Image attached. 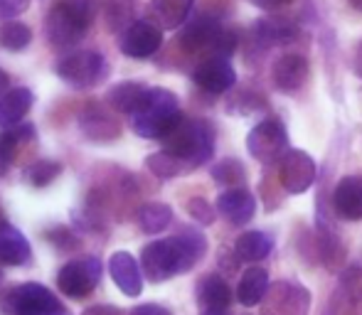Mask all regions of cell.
Returning a JSON list of instances; mask_svg holds the SVG:
<instances>
[{"instance_id":"cell-36","label":"cell","mask_w":362,"mask_h":315,"mask_svg":"<svg viewBox=\"0 0 362 315\" xmlns=\"http://www.w3.org/2000/svg\"><path fill=\"white\" fill-rule=\"evenodd\" d=\"M30 8V0H0V20H13Z\"/></svg>"},{"instance_id":"cell-15","label":"cell","mask_w":362,"mask_h":315,"mask_svg":"<svg viewBox=\"0 0 362 315\" xmlns=\"http://www.w3.org/2000/svg\"><path fill=\"white\" fill-rule=\"evenodd\" d=\"M109 273L124 296H141V291H144V273H141L139 261L129 251H114V256L109 258Z\"/></svg>"},{"instance_id":"cell-31","label":"cell","mask_w":362,"mask_h":315,"mask_svg":"<svg viewBox=\"0 0 362 315\" xmlns=\"http://www.w3.org/2000/svg\"><path fill=\"white\" fill-rule=\"evenodd\" d=\"M146 165H148V170H151L156 177H160V180H173V177L180 175V172L185 170V165H182V162L177 160L175 155L165 153V150L148 155Z\"/></svg>"},{"instance_id":"cell-10","label":"cell","mask_w":362,"mask_h":315,"mask_svg":"<svg viewBox=\"0 0 362 315\" xmlns=\"http://www.w3.org/2000/svg\"><path fill=\"white\" fill-rule=\"evenodd\" d=\"M279 180L288 195H300L315 182V162L305 150L288 148L279 162Z\"/></svg>"},{"instance_id":"cell-6","label":"cell","mask_w":362,"mask_h":315,"mask_svg":"<svg viewBox=\"0 0 362 315\" xmlns=\"http://www.w3.org/2000/svg\"><path fill=\"white\" fill-rule=\"evenodd\" d=\"M141 268H144V276L153 283H163L175 273H185L187 266L175 237L146 244L141 251Z\"/></svg>"},{"instance_id":"cell-7","label":"cell","mask_w":362,"mask_h":315,"mask_svg":"<svg viewBox=\"0 0 362 315\" xmlns=\"http://www.w3.org/2000/svg\"><path fill=\"white\" fill-rule=\"evenodd\" d=\"M101 273H104V263L99 256H81L74 261L64 263L57 273V288L59 293L81 301L86 298L101 281Z\"/></svg>"},{"instance_id":"cell-26","label":"cell","mask_w":362,"mask_h":315,"mask_svg":"<svg viewBox=\"0 0 362 315\" xmlns=\"http://www.w3.org/2000/svg\"><path fill=\"white\" fill-rule=\"evenodd\" d=\"M274 249V239L267 232H244L242 237L234 244V254H237L239 261H262L272 254Z\"/></svg>"},{"instance_id":"cell-29","label":"cell","mask_w":362,"mask_h":315,"mask_svg":"<svg viewBox=\"0 0 362 315\" xmlns=\"http://www.w3.org/2000/svg\"><path fill=\"white\" fill-rule=\"evenodd\" d=\"M62 175V162L59 160H49V158H42V160H35L33 165H28L25 170V180L33 187H47L52 185L57 177Z\"/></svg>"},{"instance_id":"cell-40","label":"cell","mask_w":362,"mask_h":315,"mask_svg":"<svg viewBox=\"0 0 362 315\" xmlns=\"http://www.w3.org/2000/svg\"><path fill=\"white\" fill-rule=\"evenodd\" d=\"M8 86H10V77L3 72V69H0V96H3L5 91H8Z\"/></svg>"},{"instance_id":"cell-1","label":"cell","mask_w":362,"mask_h":315,"mask_svg":"<svg viewBox=\"0 0 362 315\" xmlns=\"http://www.w3.org/2000/svg\"><path fill=\"white\" fill-rule=\"evenodd\" d=\"M163 150L175 155L185 170L200 167L215 153V129L202 119H190L182 114L170 131L163 136Z\"/></svg>"},{"instance_id":"cell-42","label":"cell","mask_w":362,"mask_h":315,"mask_svg":"<svg viewBox=\"0 0 362 315\" xmlns=\"http://www.w3.org/2000/svg\"><path fill=\"white\" fill-rule=\"evenodd\" d=\"M350 5H353L355 10H360V13H362V0H350Z\"/></svg>"},{"instance_id":"cell-34","label":"cell","mask_w":362,"mask_h":315,"mask_svg":"<svg viewBox=\"0 0 362 315\" xmlns=\"http://www.w3.org/2000/svg\"><path fill=\"white\" fill-rule=\"evenodd\" d=\"M187 215L205 227H210L212 222H215V210H212L210 202L202 200V197H192V200L187 202Z\"/></svg>"},{"instance_id":"cell-24","label":"cell","mask_w":362,"mask_h":315,"mask_svg":"<svg viewBox=\"0 0 362 315\" xmlns=\"http://www.w3.org/2000/svg\"><path fill=\"white\" fill-rule=\"evenodd\" d=\"M79 129L89 136L91 141H109L119 136V124L116 119H111L104 109H86L79 116Z\"/></svg>"},{"instance_id":"cell-37","label":"cell","mask_w":362,"mask_h":315,"mask_svg":"<svg viewBox=\"0 0 362 315\" xmlns=\"http://www.w3.org/2000/svg\"><path fill=\"white\" fill-rule=\"evenodd\" d=\"M129 315H170V311L158 303H144V306H136Z\"/></svg>"},{"instance_id":"cell-8","label":"cell","mask_w":362,"mask_h":315,"mask_svg":"<svg viewBox=\"0 0 362 315\" xmlns=\"http://www.w3.org/2000/svg\"><path fill=\"white\" fill-rule=\"evenodd\" d=\"M286 145H288L286 126L279 119L259 121L247 136V150L252 153V158L264 162V165H269L274 160H281V155L286 153Z\"/></svg>"},{"instance_id":"cell-22","label":"cell","mask_w":362,"mask_h":315,"mask_svg":"<svg viewBox=\"0 0 362 315\" xmlns=\"http://www.w3.org/2000/svg\"><path fill=\"white\" fill-rule=\"evenodd\" d=\"M269 271L262 266H249L247 271L242 273V281L237 286V301L247 308H254L264 301L269 291Z\"/></svg>"},{"instance_id":"cell-5","label":"cell","mask_w":362,"mask_h":315,"mask_svg":"<svg viewBox=\"0 0 362 315\" xmlns=\"http://www.w3.org/2000/svg\"><path fill=\"white\" fill-rule=\"evenodd\" d=\"M54 72L64 84L74 86V89H89V86L101 84V79L109 74V64H106V57L101 52L81 49V52L67 54L64 59H59Z\"/></svg>"},{"instance_id":"cell-4","label":"cell","mask_w":362,"mask_h":315,"mask_svg":"<svg viewBox=\"0 0 362 315\" xmlns=\"http://www.w3.org/2000/svg\"><path fill=\"white\" fill-rule=\"evenodd\" d=\"M3 315H69L67 306L42 283H20L0 298Z\"/></svg>"},{"instance_id":"cell-3","label":"cell","mask_w":362,"mask_h":315,"mask_svg":"<svg viewBox=\"0 0 362 315\" xmlns=\"http://www.w3.org/2000/svg\"><path fill=\"white\" fill-rule=\"evenodd\" d=\"M91 0H59L45 20V35L49 47L69 49L86 37L91 25Z\"/></svg>"},{"instance_id":"cell-32","label":"cell","mask_w":362,"mask_h":315,"mask_svg":"<svg viewBox=\"0 0 362 315\" xmlns=\"http://www.w3.org/2000/svg\"><path fill=\"white\" fill-rule=\"evenodd\" d=\"M244 175H247V170H244L242 162L234 160V158H224V160H219L212 165V177H215L219 185L242 187Z\"/></svg>"},{"instance_id":"cell-30","label":"cell","mask_w":362,"mask_h":315,"mask_svg":"<svg viewBox=\"0 0 362 315\" xmlns=\"http://www.w3.org/2000/svg\"><path fill=\"white\" fill-rule=\"evenodd\" d=\"M33 42V30L28 25L18 23V20H10L0 28V47L10 49V52H20L28 44Z\"/></svg>"},{"instance_id":"cell-17","label":"cell","mask_w":362,"mask_h":315,"mask_svg":"<svg viewBox=\"0 0 362 315\" xmlns=\"http://www.w3.org/2000/svg\"><path fill=\"white\" fill-rule=\"evenodd\" d=\"M222 30L224 28L215 18H210V15H197L195 20L185 23V28H182V32H180V44L185 49H190V52H195V49H212Z\"/></svg>"},{"instance_id":"cell-14","label":"cell","mask_w":362,"mask_h":315,"mask_svg":"<svg viewBox=\"0 0 362 315\" xmlns=\"http://www.w3.org/2000/svg\"><path fill=\"white\" fill-rule=\"evenodd\" d=\"M217 212L234 227H242L252 222L257 215V200L249 190L244 187H227L222 195L217 197Z\"/></svg>"},{"instance_id":"cell-38","label":"cell","mask_w":362,"mask_h":315,"mask_svg":"<svg viewBox=\"0 0 362 315\" xmlns=\"http://www.w3.org/2000/svg\"><path fill=\"white\" fill-rule=\"evenodd\" d=\"M81 315H129V313H124L116 306H91V308H86Z\"/></svg>"},{"instance_id":"cell-39","label":"cell","mask_w":362,"mask_h":315,"mask_svg":"<svg viewBox=\"0 0 362 315\" xmlns=\"http://www.w3.org/2000/svg\"><path fill=\"white\" fill-rule=\"evenodd\" d=\"M252 3L264 10H279V8H284V5H288L291 0H252Z\"/></svg>"},{"instance_id":"cell-27","label":"cell","mask_w":362,"mask_h":315,"mask_svg":"<svg viewBox=\"0 0 362 315\" xmlns=\"http://www.w3.org/2000/svg\"><path fill=\"white\" fill-rule=\"evenodd\" d=\"M136 222H139L141 232L146 234H160L170 227L173 222V210L163 202H146L136 212Z\"/></svg>"},{"instance_id":"cell-41","label":"cell","mask_w":362,"mask_h":315,"mask_svg":"<svg viewBox=\"0 0 362 315\" xmlns=\"http://www.w3.org/2000/svg\"><path fill=\"white\" fill-rule=\"evenodd\" d=\"M355 57H358V64H362V42L358 44V49H355Z\"/></svg>"},{"instance_id":"cell-19","label":"cell","mask_w":362,"mask_h":315,"mask_svg":"<svg viewBox=\"0 0 362 315\" xmlns=\"http://www.w3.org/2000/svg\"><path fill=\"white\" fill-rule=\"evenodd\" d=\"M308 74V59L300 57V54H284L272 67V79L276 84V89L281 91H298L305 84Z\"/></svg>"},{"instance_id":"cell-11","label":"cell","mask_w":362,"mask_h":315,"mask_svg":"<svg viewBox=\"0 0 362 315\" xmlns=\"http://www.w3.org/2000/svg\"><path fill=\"white\" fill-rule=\"evenodd\" d=\"M163 44V28H158L151 20H136L134 25L121 32V52L126 57L146 59L156 54Z\"/></svg>"},{"instance_id":"cell-23","label":"cell","mask_w":362,"mask_h":315,"mask_svg":"<svg viewBox=\"0 0 362 315\" xmlns=\"http://www.w3.org/2000/svg\"><path fill=\"white\" fill-rule=\"evenodd\" d=\"M195 0H151V15L158 28L175 30L187 23Z\"/></svg>"},{"instance_id":"cell-33","label":"cell","mask_w":362,"mask_h":315,"mask_svg":"<svg viewBox=\"0 0 362 315\" xmlns=\"http://www.w3.org/2000/svg\"><path fill=\"white\" fill-rule=\"evenodd\" d=\"M134 0H109V8H106V20H109V30L119 32L126 30L129 25H134Z\"/></svg>"},{"instance_id":"cell-2","label":"cell","mask_w":362,"mask_h":315,"mask_svg":"<svg viewBox=\"0 0 362 315\" xmlns=\"http://www.w3.org/2000/svg\"><path fill=\"white\" fill-rule=\"evenodd\" d=\"M180 116L182 111L177 104V96L170 89L148 86L141 104L134 109V114H129V121L136 136L148 141H163V136L175 126Z\"/></svg>"},{"instance_id":"cell-12","label":"cell","mask_w":362,"mask_h":315,"mask_svg":"<svg viewBox=\"0 0 362 315\" xmlns=\"http://www.w3.org/2000/svg\"><path fill=\"white\" fill-rule=\"evenodd\" d=\"M192 79H195V84L200 86V89L210 91V94H224V91H229L234 86L237 72H234V67L229 64L227 57H215V54H210V57L202 59L195 67Z\"/></svg>"},{"instance_id":"cell-43","label":"cell","mask_w":362,"mask_h":315,"mask_svg":"<svg viewBox=\"0 0 362 315\" xmlns=\"http://www.w3.org/2000/svg\"><path fill=\"white\" fill-rule=\"evenodd\" d=\"M0 278H3V271H0Z\"/></svg>"},{"instance_id":"cell-28","label":"cell","mask_w":362,"mask_h":315,"mask_svg":"<svg viewBox=\"0 0 362 315\" xmlns=\"http://www.w3.org/2000/svg\"><path fill=\"white\" fill-rule=\"evenodd\" d=\"M35 136L33 126H23V129H5L0 133V177H5L10 172L15 162V153H18V145L23 141H30Z\"/></svg>"},{"instance_id":"cell-13","label":"cell","mask_w":362,"mask_h":315,"mask_svg":"<svg viewBox=\"0 0 362 315\" xmlns=\"http://www.w3.org/2000/svg\"><path fill=\"white\" fill-rule=\"evenodd\" d=\"M335 217L345 222L362 220V177L360 175H345L335 182L333 195H330Z\"/></svg>"},{"instance_id":"cell-18","label":"cell","mask_w":362,"mask_h":315,"mask_svg":"<svg viewBox=\"0 0 362 315\" xmlns=\"http://www.w3.org/2000/svg\"><path fill=\"white\" fill-rule=\"evenodd\" d=\"M35 104V94L28 86H15L0 96V129H15L23 124Z\"/></svg>"},{"instance_id":"cell-20","label":"cell","mask_w":362,"mask_h":315,"mask_svg":"<svg viewBox=\"0 0 362 315\" xmlns=\"http://www.w3.org/2000/svg\"><path fill=\"white\" fill-rule=\"evenodd\" d=\"M30 256H33V249L23 232L8 222H0V261L8 266H25Z\"/></svg>"},{"instance_id":"cell-21","label":"cell","mask_w":362,"mask_h":315,"mask_svg":"<svg viewBox=\"0 0 362 315\" xmlns=\"http://www.w3.org/2000/svg\"><path fill=\"white\" fill-rule=\"evenodd\" d=\"M254 40L262 47H279V44H288L298 37V28L291 20L284 18H264L254 25Z\"/></svg>"},{"instance_id":"cell-9","label":"cell","mask_w":362,"mask_h":315,"mask_svg":"<svg viewBox=\"0 0 362 315\" xmlns=\"http://www.w3.org/2000/svg\"><path fill=\"white\" fill-rule=\"evenodd\" d=\"M308 313H310V291L293 281L272 283L262 301V315H308Z\"/></svg>"},{"instance_id":"cell-16","label":"cell","mask_w":362,"mask_h":315,"mask_svg":"<svg viewBox=\"0 0 362 315\" xmlns=\"http://www.w3.org/2000/svg\"><path fill=\"white\" fill-rule=\"evenodd\" d=\"M232 303V291L229 283L217 273H207L197 283V306L202 315H224Z\"/></svg>"},{"instance_id":"cell-25","label":"cell","mask_w":362,"mask_h":315,"mask_svg":"<svg viewBox=\"0 0 362 315\" xmlns=\"http://www.w3.org/2000/svg\"><path fill=\"white\" fill-rule=\"evenodd\" d=\"M148 86L139 84V81H121V84L111 86L109 94H106V104L111 106L119 114H134V109L141 104V99L146 96Z\"/></svg>"},{"instance_id":"cell-35","label":"cell","mask_w":362,"mask_h":315,"mask_svg":"<svg viewBox=\"0 0 362 315\" xmlns=\"http://www.w3.org/2000/svg\"><path fill=\"white\" fill-rule=\"evenodd\" d=\"M47 242H52L54 246L62 249V251H69V249L79 246V242L74 239V232L69 230V227H54V230H49Z\"/></svg>"}]
</instances>
